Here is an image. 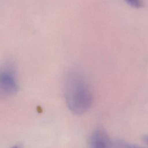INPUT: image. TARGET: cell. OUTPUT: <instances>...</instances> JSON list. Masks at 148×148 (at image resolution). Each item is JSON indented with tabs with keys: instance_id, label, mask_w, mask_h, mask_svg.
Wrapping results in <instances>:
<instances>
[{
	"instance_id": "obj_5",
	"label": "cell",
	"mask_w": 148,
	"mask_h": 148,
	"mask_svg": "<svg viewBox=\"0 0 148 148\" xmlns=\"http://www.w3.org/2000/svg\"><path fill=\"white\" fill-rule=\"evenodd\" d=\"M130 6L135 8H140L143 6L141 0H124Z\"/></svg>"
},
{
	"instance_id": "obj_7",
	"label": "cell",
	"mask_w": 148,
	"mask_h": 148,
	"mask_svg": "<svg viewBox=\"0 0 148 148\" xmlns=\"http://www.w3.org/2000/svg\"><path fill=\"white\" fill-rule=\"evenodd\" d=\"M13 148H16V147H13Z\"/></svg>"
},
{
	"instance_id": "obj_3",
	"label": "cell",
	"mask_w": 148,
	"mask_h": 148,
	"mask_svg": "<svg viewBox=\"0 0 148 148\" xmlns=\"http://www.w3.org/2000/svg\"><path fill=\"white\" fill-rule=\"evenodd\" d=\"M89 147L113 148V145L105 131L98 129L92 132L90 138Z\"/></svg>"
},
{
	"instance_id": "obj_4",
	"label": "cell",
	"mask_w": 148,
	"mask_h": 148,
	"mask_svg": "<svg viewBox=\"0 0 148 148\" xmlns=\"http://www.w3.org/2000/svg\"><path fill=\"white\" fill-rule=\"evenodd\" d=\"M115 146L116 148H146L132 143H130L121 140H117L115 142Z\"/></svg>"
},
{
	"instance_id": "obj_2",
	"label": "cell",
	"mask_w": 148,
	"mask_h": 148,
	"mask_svg": "<svg viewBox=\"0 0 148 148\" xmlns=\"http://www.w3.org/2000/svg\"><path fill=\"white\" fill-rule=\"evenodd\" d=\"M16 69L12 62H5L2 67L0 73V84L1 90L6 94L13 95L18 90Z\"/></svg>"
},
{
	"instance_id": "obj_1",
	"label": "cell",
	"mask_w": 148,
	"mask_h": 148,
	"mask_svg": "<svg viewBox=\"0 0 148 148\" xmlns=\"http://www.w3.org/2000/svg\"><path fill=\"white\" fill-rule=\"evenodd\" d=\"M64 95L69 109L75 114L84 113L90 108L92 95L84 73L74 68L67 72L64 82Z\"/></svg>"
},
{
	"instance_id": "obj_6",
	"label": "cell",
	"mask_w": 148,
	"mask_h": 148,
	"mask_svg": "<svg viewBox=\"0 0 148 148\" xmlns=\"http://www.w3.org/2000/svg\"><path fill=\"white\" fill-rule=\"evenodd\" d=\"M142 139L145 143H146L147 145H148V135H146L143 136L142 138Z\"/></svg>"
}]
</instances>
